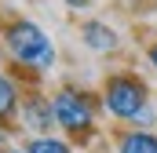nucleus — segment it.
<instances>
[{"mask_svg":"<svg viewBox=\"0 0 157 153\" xmlns=\"http://www.w3.org/2000/svg\"><path fill=\"white\" fill-rule=\"evenodd\" d=\"M121 153H157V139L135 131V135H124L121 139Z\"/></svg>","mask_w":157,"mask_h":153,"instance_id":"nucleus-6","label":"nucleus"},{"mask_svg":"<svg viewBox=\"0 0 157 153\" xmlns=\"http://www.w3.org/2000/svg\"><path fill=\"white\" fill-rule=\"evenodd\" d=\"M29 153H70V146L59 142V139H37V142L29 146Z\"/></svg>","mask_w":157,"mask_h":153,"instance_id":"nucleus-8","label":"nucleus"},{"mask_svg":"<svg viewBox=\"0 0 157 153\" xmlns=\"http://www.w3.org/2000/svg\"><path fill=\"white\" fill-rule=\"evenodd\" d=\"M11 153H29V150H11Z\"/></svg>","mask_w":157,"mask_h":153,"instance_id":"nucleus-12","label":"nucleus"},{"mask_svg":"<svg viewBox=\"0 0 157 153\" xmlns=\"http://www.w3.org/2000/svg\"><path fill=\"white\" fill-rule=\"evenodd\" d=\"M15 106H18V91H15V84L7 76H0V117H11Z\"/></svg>","mask_w":157,"mask_h":153,"instance_id":"nucleus-7","label":"nucleus"},{"mask_svg":"<svg viewBox=\"0 0 157 153\" xmlns=\"http://www.w3.org/2000/svg\"><path fill=\"white\" fill-rule=\"evenodd\" d=\"M0 142H4V131H0Z\"/></svg>","mask_w":157,"mask_h":153,"instance_id":"nucleus-13","label":"nucleus"},{"mask_svg":"<svg viewBox=\"0 0 157 153\" xmlns=\"http://www.w3.org/2000/svg\"><path fill=\"white\" fill-rule=\"evenodd\" d=\"M51 110H55V120L70 131H84L91 124V106L80 99L77 91H59L51 99Z\"/></svg>","mask_w":157,"mask_h":153,"instance_id":"nucleus-3","label":"nucleus"},{"mask_svg":"<svg viewBox=\"0 0 157 153\" xmlns=\"http://www.w3.org/2000/svg\"><path fill=\"white\" fill-rule=\"evenodd\" d=\"M150 62H154V69H157V44L150 47Z\"/></svg>","mask_w":157,"mask_h":153,"instance_id":"nucleus-11","label":"nucleus"},{"mask_svg":"<svg viewBox=\"0 0 157 153\" xmlns=\"http://www.w3.org/2000/svg\"><path fill=\"white\" fill-rule=\"evenodd\" d=\"M70 7H88V0H66Z\"/></svg>","mask_w":157,"mask_h":153,"instance_id":"nucleus-10","label":"nucleus"},{"mask_svg":"<svg viewBox=\"0 0 157 153\" xmlns=\"http://www.w3.org/2000/svg\"><path fill=\"white\" fill-rule=\"evenodd\" d=\"M143 106H146V88H143V80L121 73V76H113V80L106 84V110L113 117L132 120Z\"/></svg>","mask_w":157,"mask_h":153,"instance_id":"nucleus-2","label":"nucleus"},{"mask_svg":"<svg viewBox=\"0 0 157 153\" xmlns=\"http://www.w3.org/2000/svg\"><path fill=\"white\" fill-rule=\"evenodd\" d=\"M80 33H84V44H88V47H95V51H110V47H117L113 29H110V26H102V22H88Z\"/></svg>","mask_w":157,"mask_h":153,"instance_id":"nucleus-5","label":"nucleus"},{"mask_svg":"<svg viewBox=\"0 0 157 153\" xmlns=\"http://www.w3.org/2000/svg\"><path fill=\"white\" fill-rule=\"evenodd\" d=\"M7 47H11V55L18 62L37 66V69H48L55 62V44L48 40V33L37 22H15L11 33H7Z\"/></svg>","mask_w":157,"mask_h":153,"instance_id":"nucleus-1","label":"nucleus"},{"mask_svg":"<svg viewBox=\"0 0 157 153\" xmlns=\"http://www.w3.org/2000/svg\"><path fill=\"white\" fill-rule=\"evenodd\" d=\"M135 124H143V128H146V124H154V110H146V106H143V110L135 113Z\"/></svg>","mask_w":157,"mask_h":153,"instance_id":"nucleus-9","label":"nucleus"},{"mask_svg":"<svg viewBox=\"0 0 157 153\" xmlns=\"http://www.w3.org/2000/svg\"><path fill=\"white\" fill-rule=\"evenodd\" d=\"M22 117H26V124H29V128L44 131V128H51L55 110H51V102H44V99H29V102L22 106Z\"/></svg>","mask_w":157,"mask_h":153,"instance_id":"nucleus-4","label":"nucleus"}]
</instances>
